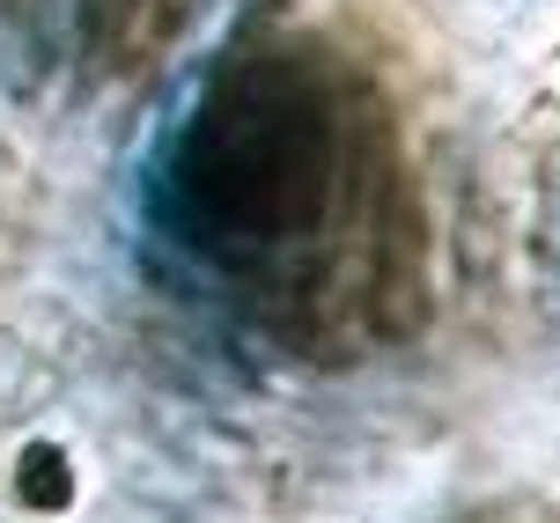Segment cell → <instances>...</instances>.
<instances>
[{"label":"cell","mask_w":560,"mask_h":523,"mask_svg":"<svg viewBox=\"0 0 560 523\" xmlns=\"http://www.w3.org/2000/svg\"><path fill=\"white\" fill-rule=\"evenodd\" d=\"M170 244L295 347H362L420 317V199L392 96L317 37H252L192 89L155 155Z\"/></svg>","instance_id":"1"},{"label":"cell","mask_w":560,"mask_h":523,"mask_svg":"<svg viewBox=\"0 0 560 523\" xmlns=\"http://www.w3.org/2000/svg\"><path fill=\"white\" fill-rule=\"evenodd\" d=\"M207 0H74L67 15V53L82 89H133L148 82L177 37H192Z\"/></svg>","instance_id":"2"}]
</instances>
